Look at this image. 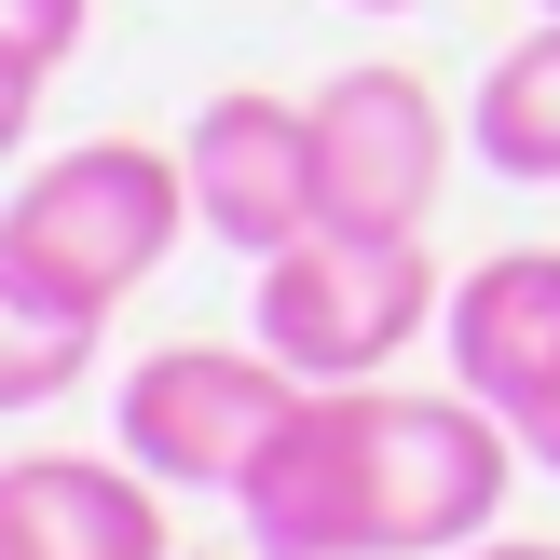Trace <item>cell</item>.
Listing matches in <instances>:
<instances>
[{"instance_id": "cell-1", "label": "cell", "mask_w": 560, "mask_h": 560, "mask_svg": "<svg viewBox=\"0 0 560 560\" xmlns=\"http://www.w3.org/2000/svg\"><path fill=\"white\" fill-rule=\"evenodd\" d=\"M520 438L479 397H397V383H301L273 452L246 465V534L273 560H452L506 520Z\"/></svg>"}, {"instance_id": "cell-2", "label": "cell", "mask_w": 560, "mask_h": 560, "mask_svg": "<svg viewBox=\"0 0 560 560\" xmlns=\"http://www.w3.org/2000/svg\"><path fill=\"white\" fill-rule=\"evenodd\" d=\"M178 233H191V164L151 151V137H82V151L27 164V178L0 191V260H14L27 288L82 301V315H109L124 288H151Z\"/></svg>"}, {"instance_id": "cell-3", "label": "cell", "mask_w": 560, "mask_h": 560, "mask_svg": "<svg viewBox=\"0 0 560 560\" xmlns=\"http://www.w3.org/2000/svg\"><path fill=\"white\" fill-rule=\"evenodd\" d=\"M424 315H452L424 233H301L260 260V342L301 383H383L424 342Z\"/></svg>"}, {"instance_id": "cell-4", "label": "cell", "mask_w": 560, "mask_h": 560, "mask_svg": "<svg viewBox=\"0 0 560 560\" xmlns=\"http://www.w3.org/2000/svg\"><path fill=\"white\" fill-rule=\"evenodd\" d=\"M301 410V370L273 342H164L124 370L109 438L124 465H151L164 492H246V465L273 452V424Z\"/></svg>"}, {"instance_id": "cell-5", "label": "cell", "mask_w": 560, "mask_h": 560, "mask_svg": "<svg viewBox=\"0 0 560 560\" xmlns=\"http://www.w3.org/2000/svg\"><path fill=\"white\" fill-rule=\"evenodd\" d=\"M315 233H424L438 178H452V124L410 69H342L315 82Z\"/></svg>"}, {"instance_id": "cell-6", "label": "cell", "mask_w": 560, "mask_h": 560, "mask_svg": "<svg viewBox=\"0 0 560 560\" xmlns=\"http://www.w3.org/2000/svg\"><path fill=\"white\" fill-rule=\"evenodd\" d=\"M452 383L520 438V465L560 479V246H506L452 288Z\"/></svg>"}, {"instance_id": "cell-7", "label": "cell", "mask_w": 560, "mask_h": 560, "mask_svg": "<svg viewBox=\"0 0 560 560\" xmlns=\"http://www.w3.org/2000/svg\"><path fill=\"white\" fill-rule=\"evenodd\" d=\"M178 164H191V233L246 246V260H273V246L315 233V109L301 96H260V82L206 96Z\"/></svg>"}, {"instance_id": "cell-8", "label": "cell", "mask_w": 560, "mask_h": 560, "mask_svg": "<svg viewBox=\"0 0 560 560\" xmlns=\"http://www.w3.org/2000/svg\"><path fill=\"white\" fill-rule=\"evenodd\" d=\"M0 492H14V520H27V547H42V560H178V534H164V479H151V465L14 452V465H0Z\"/></svg>"}, {"instance_id": "cell-9", "label": "cell", "mask_w": 560, "mask_h": 560, "mask_svg": "<svg viewBox=\"0 0 560 560\" xmlns=\"http://www.w3.org/2000/svg\"><path fill=\"white\" fill-rule=\"evenodd\" d=\"M465 137H479L492 178H560V27H534V42H506V55L479 69Z\"/></svg>"}, {"instance_id": "cell-10", "label": "cell", "mask_w": 560, "mask_h": 560, "mask_svg": "<svg viewBox=\"0 0 560 560\" xmlns=\"http://www.w3.org/2000/svg\"><path fill=\"white\" fill-rule=\"evenodd\" d=\"M96 328L109 315H82V301L27 288V273L0 260V410H55L82 370H96Z\"/></svg>"}, {"instance_id": "cell-11", "label": "cell", "mask_w": 560, "mask_h": 560, "mask_svg": "<svg viewBox=\"0 0 560 560\" xmlns=\"http://www.w3.org/2000/svg\"><path fill=\"white\" fill-rule=\"evenodd\" d=\"M82 27H96V0H0V82L42 96V82L82 55Z\"/></svg>"}, {"instance_id": "cell-12", "label": "cell", "mask_w": 560, "mask_h": 560, "mask_svg": "<svg viewBox=\"0 0 560 560\" xmlns=\"http://www.w3.org/2000/svg\"><path fill=\"white\" fill-rule=\"evenodd\" d=\"M452 560H560L547 534H479V547H452Z\"/></svg>"}, {"instance_id": "cell-13", "label": "cell", "mask_w": 560, "mask_h": 560, "mask_svg": "<svg viewBox=\"0 0 560 560\" xmlns=\"http://www.w3.org/2000/svg\"><path fill=\"white\" fill-rule=\"evenodd\" d=\"M27 109H42V96H14V82H0V164H14V137H27Z\"/></svg>"}, {"instance_id": "cell-14", "label": "cell", "mask_w": 560, "mask_h": 560, "mask_svg": "<svg viewBox=\"0 0 560 560\" xmlns=\"http://www.w3.org/2000/svg\"><path fill=\"white\" fill-rule=\"evenodd\" d=\"M0 560H42V547H27V520H14V492H0Z\"/></svg>"}, {"instance_id": "cell-15", "label": "cell", "mask_w": 560, "mask_h": 560, "mask_svg": "<svg viewBox=\"0 0 560 560\" xmlns=\"http://www.w3.org/2000/svg\"><path fill=\"white\" fill-rule=\"evenodd\" d=\"M191 560H273V547H260V534H246V547H191Z\"/></svg>"}, {"instance_id": "cell-16", "label": "cell", "mask_w": 560, "mask_h": 560, "mask_svg": "<svg viewBox=\"0 0 560 560\" xmlns=\"http://www.w3.org/2000/svg\"><path fill=\"white\" fill-rule=\"evenodd\" d=\"M355 14H424V0H355Z\"/></svg>"}]
</instances>
